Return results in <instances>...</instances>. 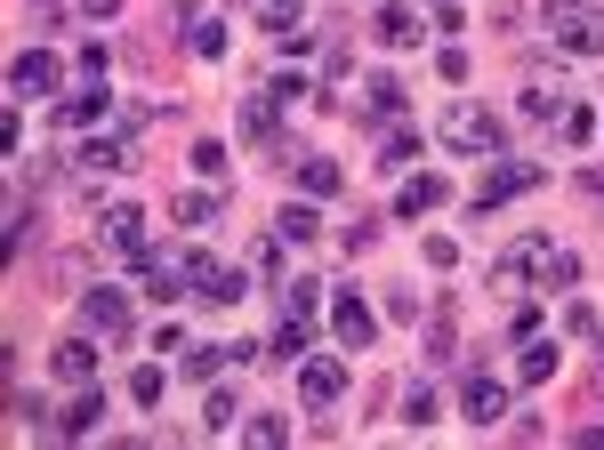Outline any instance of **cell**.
I'll use <instances>...</instances> for the list:
<instances>
[{
    "mask_svg": "<svg viewBox=\"0 0 604 450\" xmlns=\"http://www.w3.org/2000/svg\"><path fill=\"white\" fill-rule=\"evenodd\" d=\"M492 282H532V290H564V282H581V258L564 250V241H548V233H524V241H508V250H499Z\"/></svg>",
    "mask_w": 604,
    "mask_h": 450,
    "instance_id": "cell-1",
    "label": "cell"
},
{
    "mask_svg": "<svg viewBox=\"0 0 604 450\" xmlns=\"http://www.w3.org/2000/svg\"><path fill=\"white\" fill-rule=\"evenodd\" d=\"M435 137H444L452 153H492L499 146V121L476 106V97H459V106H444V121H435Z\"/></svg>",
    "mask_w": 604,
    "mask_h": 450,
    "instance_id": "cell-2",
    "label": "cell"
},
{
    "mask_svg": "<svg viewBox=\"0 0 604 450\" xmlns=\"http://www.w3.org/2000/svg\"><path fill=\"white\" fill-rule=\"evenodd\" d=\"M97 250H106V258H146V218L129 210V201L106 210V218H97Z\"/></svg>",
    "mask_w": 604,
    "mask_h": 450,
    "instance_id": "cell-3",
    "label": "cell"
},
{
    "mask_svg": "<svg viewBox=\"0 0 604 450\" xmlns=\"http://www.w3.org/2000/svg\"><path fill=\"white\" fill-rule=\"evenodd\" d=\"M556 49L564 57H604V9H564L556 17Z\"/></svg>",
    "mask_w": 604,
    "mask_h": 450,
    "instance_id": "cell-4",
    "label": "cell"
},
{
    "mask_svg": "<svg viewBox=\"0 0 604 450\" xmlns=\"http://www.w3.org/2000/svg\"><path fill=\"white\" fill-rule=\"evenodd\" d=\"M57 73H65V64H57L49 49H24V57L9 64V97H49V89H57Z\"/></svg>",
    "mask_w": 604,
    "mask_h": 450,
    "instance_id": "cell-5",
    "label": "cell"
},
{
    "mask_svg": "<svg viewBox=\"0 0 604 450\" xmlns=\"http://www.w3.org/2000/svg\"><path fill=\"white\" fill-rule=\"evenodd\" d=\"M81 322H89L97 338H129V298H121V290H89V298H81Z\"/></svg>",
    "mask_w": 604,
    "mask_h": 450,
    "instance_id": "cell-6",
    "label": "cell"
},
{
    "mask_svg": "<svg viewBox=\"0 0 604 450\" xmlns=\"http://www.w3.org/2000/svg\"><path fill=\"white\" fill-rule=\"evenodd\" d=\"M298 394H307L315 410H323V402H339V394H347V370L330 362V354H315V362H298Z\"/></svg>",
    "mask_w": 604,
    "mask_h": 450,
    "instance_id": "cell-7",
    "label": "cell"
},
{
    "mask_svg": "<svg viewBox=\"0 0 604 450\" xmlns=\"http://www.w3.org/2000/svg\"><path fill=\"white\" fill-rule=\"evenodd\" d=\"M330 322H339V346H347V354H363V346L379 338V322H372V306H363L355 290H339V314H330Z\"/></svg>",
    "mask_w": 604,
    "mask_h": 450,
    "instance_id": "cell-8",
    "label": "cell"
},
{
    "mask_svg": "<svg viewBox=\"0 0 604 450\" xmlns=\"http://www.w3.org/2000/svg\"><path fill=\"white\" fill-rule=\"evenodd\" d=\"M459 402H467V419H476V427H499V419H508V387H499V378H484V370L467 378Z\"/></svg>",
    "mask_w": 604,
    "mask_h": 450,
    "instance_id": "cell-9",
    "label": "cell"
},
{
    "mask_svg": "<svg viewBox=\"0 0 604 450\" xmlns=\"http://www.w3.org/2000/svg\"><path fill=\"white\" fill-rule=\"evenodd\" d=\"M516 97H524V121H564V106H573V97H564V89H556L548 73H532V81H524Z\"/></svg>",
    "mask_w": 604,
    "mask_h": 450,
    "instance_id": "cell-10",
    "label": "cell"
},
{
    "mask_svg": "<svg viewBox=\"0 0 604 450\" xmlns=\"http://www.w3.org/2000/svg\"><path fill=\"white\" fill-rule=\"evenodd\" d=\"M106 106H113V89L89 81L81 97H65V106H57V121H65V129H89V121H106Z\"/></svg>",
    "mask_w": 604,
    "mask_h": 450,
    "instance_id": "cell-11",
    "label": "cell"
},
{
    "mask_svg": "<svg viewBox=\"0 0 604 450\" xmlns=\"http://www.w3.org/2000/svg\"><path fill=\"white\" fill-rule=\"evenodd\" d=\"M57 378H65V387H89V378H97V346L89 338H65L57 346Z\"/></svg>",
    "mask_w": 604,
    "mask_h": 450,
    "instance_id": "cell-12",
    "label": "cell"
},
{
    "mask_svg": "<svg viewBox=\"0 0 604 450\" xmlns=\"http://www.w3.org/2000/svg\"><path fill=\"white\" fill-rule=\"evenodd\" d=\"M113 169H129V146H121V137H97V146H81V178H113Z\"/></svg>",
    "mask_w": 604,
    "mask_h": 450,
    "instance_id": "cell-13",
    "label": "cell"
},
{
    "mask_svg": "<svg viewBox=\"0 0 604 450\" xmlns=\"http://www.w3.org/2000/svg\"><path fill=\"white\" fill-rule=\"evenodd\" d=\"M516 378H524V387H548V378H556V346H548V338H524Z\"/></svg>",
    "mask_w": 604,
    "mask_h": 450,
    "instance_id": "cell-14",
    "label": "cell"
},
{
    "mask_svg": "<svg viewBox=\"0 0 604 450\" xmlns=\"http://www.w3.org/2000/svg\"><path fill=\"white\" fill-rule=\"evenodd\" d=\"M379 41H387V49H412V41H419V17L403 9V0H387V9H379Z\"/></svg>",
    "mask_w": 604,
    "mask_h": 450,
    "instance_id": "cell-15",
    "label": "cell"
},
{
    "mask_svg": "<svg viewBox=\"0 0 604 450\" xmlns=\"http://www.w3.org/2000/svg\"><path fill=\"white\" fill-rule=\"evenodd\" d=\"M97 419H106V402H97V394L81 387L73 402H65V419H57V434H97Z\"/></svg>",
    "mask_w": 604,
    "mask_h": 450,
    "instance_id": "cell-16",
    "label": "cell"
},
{
    "mask_svg": "<svg viewBox=\"0 0 604 450\" xmlns=\"http://www.w3.org/2000/svg\"><path fill=\"white\" fill-rule=\"evenodd\" d=\"M298 17H307V0H250V24H266V32H283Z\"/></svg>",
    "mask_w": 604,
    "mask_h": 450,
    "instance_id": "cell-17",
    "label": "cell"
},
{
    "mask_svg": "<svg viewBox=\"0 0 604 450\" xmlns=\"http://www.w3.org/2000/svg\"><path fill=\"white\" fill-rule=\"evenodd\" d=\"M435 201H444V178H412V186H403V201H395V210H403V218H427Z\"/></svg>",
    "mask_w": 604,
    "mask_h": 450,
    "instance_id": "cell-18",
    "label": "cell"
},
{
    "mask_svg": "<svg viewBox=\"0 0 604 450\" xmlns=\"http://www.w3.org/2000/svg\"><path fill=\"white\" fill-rule=\"evenodd\" d=\"M532 178H541V169H492V178H484V193H476V201H484V210H492L499 193H524Z\"/></svg>",
    "mask_w": 604,
    "mask_h": 450,
    "instance_id": "cell-19",
    "label": "cell"
},
{
    "mask_svg": "<svg viewBox=\"0 0 604 450\" xmlns=\"http://www.w3.org/2000/svg\"><path fill=\"white\" fill-rule=\"evenodd\" d=\"M275 233H283V241H315V233H323V218H315V210H298V201H290V210L275 218Z\"/></svg>",
    "mask_w": 604,
    "mask_h": 450,
    "instance_id": "cell-20",
    "label": "cell"
},
{
    "mask_svg": "<svg viewBox=\"0 0 604 450\" xmlns=\"http://www.w3.org/2000/svg\"><path fill=\"white\" fill-rule=\"evenodd\" d=\"M298 186L307 193H339V161H298Z\"/></svg>",
    "mask_w": 604,
    "mask_h": 450,
    "instance_id": "cell-21",
    "label": "cell"
},
{
    "mask_svg": "<svg viewBox=\"0 0 604 450\" xmlns=\"http://www.w3.org/2000/svg\"><path fill=\"white\" fill-rule=\"evenodd\" d=\"M412 153H419V137H412V129H395L387 146H379V169H412Z\"/></svg>",
    "mask_w": 604,
    "mask_h": 450,
    "instance_id": "cell-22",
    "label": "cell"
},
{
    "mask_svg": "<svg viewBox=\"0 0 604 450\" xmlns=\"http://www.w3.org/2000/svg\"><path fill=\"white\" fill-rule=\"evenodd\" d=\"M556 129H564V146H588V137H596V113H588V106H564Z\"/></svg>",
    "mask_w": 604,
    "mask_h": 450,
    "instance_id": "cell-23",
    "label": "cell"
},
{
    "mask_svg": "<svg viewBox=\"0 0 604 450\" xmlns=\"http://www.w3.org/2000/svg\"><path fill=\"white\" fill-rule=\"evenodd\" d=\"M129 402H146V410L161 402V370H154V362H146V370H129Z\"/></svg>",
    "mask_w": 604,
    "mask_h": 450,
    "instance_id": "cell-24",
    "label": "cell"
},
{
    "mask_svg": "<svg viewBox=\"0 0 604 450\" xmlns=\"http://www.w3.org/2000/svg\"><path fill=\"white\" fill-rule=\"evenodd\" d=\"M372 113H379V121L403 113V89H395V81H372Z\"/></svg>",
    "mask_w": 604,
    "mask_h": 450,
    "instance_id": "cell-25",
    "label": "cell"
},
{
    "mask_svg": "<svg viewBox=\"0 0 604 450\" xmlns=\"http://www.w3.org/2000/svg\"><path fill=\"white\" fill-rule=\"evenodd\" d=\"M194 57H226V24H194Z\"/></svg>",
    "mask_w": 604,
    "mask_h": 450,
    "instance_id": "cell-26",
    "label": "cell"
},
{
    "mask_svg": "<svg viewBox=\"0 0 604 450\" xmlns=\"http://www.w3.org/2000/svg\"><path fill=\"white\" fill-rule=\"evenodd\" d=\"M194 169H201V178L218 186V178H226V146H194Z\"/></svg>",
    "mask_w": 604,
    "mask_h": 450,
    "instance_id": "cell-27",
    "label": "cell"
},
{
    "mask_svg": "<svg viewBox=\"0 0 604 450\" xmlns=\"http://www.w3.org/2000/svg\"><path fill=\"white\" fill-rule=\"evenodd\" d=\"M210 210H218V193H186V201H178V218H186V226H201Z\"/></svg>",
    "mask_w": 604,
    "mask_h": 450,
    "instance_id": "cell-28",
    "label": "cell"
},
{
    "mask_svg": "<svg viewBox=\"0 0 604 450\" xmlns=\"http://www.w3.org/2000/svg\"><path fill=\"white\" fill-rule=\"evenodd\" d=\"M81 9H89V17H113V9H121V0H81Z\"/></svg>",
    "mask_w": 604,
    "mask_h": 450,
    "instance_id": "cell-29",
    "label": "cell"
},
{
    "mask_svg": "<svg viewBox=\"0 0 604 450\" xmlns=\"http://www.w3.org/2000/svg\"><path fill=\"white\" fill-rule=\"evenodd\" d=\"M548 9H556V17H564V9H588V0H548Z\"/></svg>",
    "mask_w": 604,
    "mask_h": 450,
    "instance_id": "cell-30",
    "label": "cell"
},
{
    "mask_svg": "<svg viewBox=\"0 0 604 450\" xmlns=\"http://www.w3.org/2000/svg\"><path fill=\"white\" fill-rule=\"evenodd\" d=\"M435 9H452V0H435Z\"/></svg>",
    "mask_w": 604,
    "mask_h": 450,
    "instance_id": "cell-31",
    "label": "cell"
}]
</instances>
